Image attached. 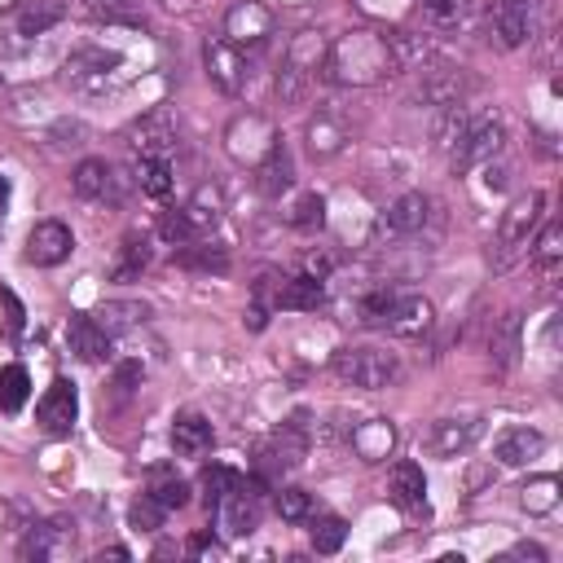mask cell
I'll use <instances>...</instances> for the list:
<instances>
[{"label": "cell", "instance_id": "obj_1", "mask_svg": "<svg viewBox=\"0 0 563 563\" xmlns=\"http://www.w3.org/2000/svg\"><path fill=\"white\" fill-rule=\"evenodd\" d=\"M396 70H400V62H396L391 35H378V31L339 35L325 48V66H321V75L343 84V88H369V84H378V79H387Z\"/></svg>", "mask_w": 563, "mask_h": 563}, {"label": "cell", "instance_id": "obj_2", "mask_svg": "<svg viewBox=\"0 0 563 563\" xmlns=\"http://www.w3.org/2000/svg\"><path fill=\"white\" fill-rule=\"evenodd\" d=\"M541 216H545V194L541 189H528L519 198H510V207L501 211V224H497V238H493V268H510L528 246H532V233L541 229Z\"/></svg>", "mask_w": 563, "mask_h": 563}, {"label": "cell", "instance_id": "obj_3", "mask_svg": "<svg viewBox=\"0 0 563 563\" xmlns=\"http://www.w3.org/2000/svg\"><path fill=\"white\" fill-rule=\"evenodd\" d=\"M62 79L66 88L84 92V97H110L119 92V84L128 79V62L114 53V48H101V44H88V48H75L62 66Z\"/></svg>", "mask_w": 563, "mask_h": 563}, {"label": "cell", "instance_id": "obj_4", "mask_svg": "<svg viewBox=\"0 0 563 563\" xmlns=\"http://www.w3.org/2000/svg\"><path fill=\"white\" fill-rule=\"evenodd\" d=\"M501 145H506V123H501L497 114L479 110V114H466L462 132L453 136L449 163H453V172H471V167L493 163V158L501 154Z\"/></svg>", "mask_w": 563, "mask_h": 563}, {"label": "cell", "instance_id": "obj_5", "mask_svg": "<svg viewBox=\"0 0 563 563\" xmlns=\"http://www.w3.org/2000/svg\"><path fill=\"white\" fill-rule=\"evenodd\" d=\"M330 369L352 383V387H365V391H383L400 378V361L396 352H383V347H339L330 356Z\"/></svg>", "mask_w": 563, "mask_h": 563}, {"label": "cell", "instance_id": "obj_6", "mask_svg": "<svg viewBox=\"0 0 563 563\" xmlns=\"http://www.w3.org/2000/svg\"><path fill=\"white\" fill-rule=\"evenodd\" d=\"M277 141H282L277 128H273L268 114H260V110H242V114H233L229 128H224V150H229V158L242 163V167H255Z\"/></svg>", "mask_w": 563, "mask_h": 563}, {"label": "cell", "instance_id": "obj_7", "mask_svg": "<svg viewBox=\"0 0 563 563\" xmlns=\"http://www.w3.org/2000/svg\"><path fill=\"white\" fill-rule=\"evenodd\" d=\"M488 31L501 48H519L541 31V0H488Z\"/></svg>", "mask_w": 563, "mask_h": 563}, {"label": "cell", "instance_id": "obj_8", "mask_svg": "<svg viewBox=\"0 0 563 563\" xmlns=\"http://www.w3.org/2000/svg\"><path fill=\"white\" fill-rule=\"evenodd\" d=\"M70 185H75L79 198L123 207V202H128V189H132V176H123V172H119L114 163H106V158H84V163L70 172Z\"/></svg>", "mask_w": 563, "mask_h": 563}, {"label": "cell", "instance_id": "obj_9", "mask_svg": "<svg viewBox=\"0 0 563 563\" xmlns=\"http://www.w3.org/2000/svg\"><path fill=\"white\" fill-rule=\"evenodd\" d=\"M260 488H268L264 479H246L242 475V484H233L220 501H216V519H220V528L229 532V537H251L255 528H260Z\"/></svg>", "mask_w": 563, "mask_h": 563}, {"label": "cell", "instance_id": "obj_10", "mask_svg": "<svg viewBox=\"0 0 563 563\" xmlns=\"http://www.w3.org/2000/svg\"><path fill=\"white\" fill-rule=\"evenodd\" d=\"M202 66H207V79L224 92V97H238L251 79V66H246V53L238 44H229L224 35H207L202 44Z\"/></svg>", "mask_w": 563, "mask_h": 563}, {"label": "cell", "instance_id": "obj_11", "mask_svg": "<svg viewBox=\"0 0 563 563\" xmlns=\"http://www.w3.org/2000/svg\"><path fill=\"white\" fill-rule=\"evenodd\" d=\"M128 145L141 154V158H167L176 145H180V128H176V114L167 106H154L145 110L132 128H128Z\"/></svg>", "mask_w": 563, "mask_h": 563}, {"label": "cell", "instance_id": "obj_12", "mask_svg": "<svg viewBox=\"0 0 563 563\" xmlns=\"http://www.w3.org/2000/svg\"><path fill=\"white\" fill-rule=\"evenodd\" d=\"M220 35L238 48H260L273 35V9L260 4V0H233L224 9V31Z\"/></svg>", "mask_w": 563, "mask_h": 563}, {"label": "cell", "instance_id": "obj_13", "mask_svg": "<svg viewBox=\"0 0 563 563\" xmlns=\"http://www.w3.org/2000/svg\"><path fill=\"white\" fill-rule=\"evenodd\" d=\"M484 435V418L479 413H453V418H435L427 431V453L431 457H462L475 440Z\"/></svg>", "mask_w": 563, "mask_h": 563}, {"label": "cell", "instance_id": "obj_14", "mask_svg": "<svg viewBox=\"0 0 563 563\" xmlns=\"http://www.w3.org/2000/svg\"><path fill=\"white\" fill-rule=\"evenodd\" d=\"M431 325H435V308L422 295H396L383 317V330H391L396 339H422Z\"/></svg>", "mask_w": 563, "mask_h": 563}, {"label": "cell", "instance_id": "obj_15", "mask_svg": "<svg viewBox=\"0 0 563 563\" xmlns=\"http://www.w3.org/2000/svg\"><path fill=\"white\" fill-rule=\"evenodd\" d=\"M75 418H79V396H75V387H70L66 378H53L48 391L40 396V405H35V422H40L44 431H53V435H66V431L75 427Z\"/></svg>", "mask_w": 563, "mask_h": 563}, {"label": "cell", "instance_id": "obj_16", "mask_svg": "<svg viewBox=\"0 0 563 563\" xmlns=\"http://www.w3.org/2000/svg\"><path fill=\"white\" fill-rule=\"evenodd\" d=\"M75 251V238L62 220H40L31 233H26V264H40V268H53L62 264L66 255Z\"/></svg>", "mask_w": 563, "mask_h": 563}, {"label": "cell", "instance_id": "obj_17", "mask_svg": "<svg viewBox=\"0 0 563 563\" xmlns=\"http://www.w3.org/2000/svg\"><path fill=\"white\" fill-rule=\"evenodd\" d=\"M431 207H435V202H431L427 194H400V198L383 211L378 229H383V233H391V238H413V233H422V229H427Z\"/></svg>", "mask_w": 563, "mask_h": 563}, {"label": "cell", "instance_id": "obj_18", "mask_svg": "<svg viewBox=\"0 0 563 563\" xmlns=\"http://www.w3.org/2000/svg\"><path fill=\"white\" fill-rule=\"evenodd\" d=\"M70 550H75V523L70 519H44V523L26 528L22 559H57V554H70Z\"/></svg>", "mask_w": 563, "mask_h": 563}, {"label": "cell", "instance_id": "obj_19", "mask_svg": "<svg viewBox=\"0 0 563 563\" xmlns=\"http://www.w3.org/2000/svg\"><path fill=\"white\" fill-rule=\"evenodd\" d=\"M347 444L361 462H387L396 453V427L391 418H365L347 431Z\"/></svg>", "mask_w": 563, "mask_h": 563}, {"label": "cell", "instance_id": "obj_20", "mask_svg": "<svg viewBox=\"0 0 563 563\" xmlns=\"http://www.w3.org/2000/svg\"><path fill=\"white\" fill-rule=\"evenodd\" d=\"M66 343H70V352L79 356V361H88V365H101V361H110V334L97 325V317H88V312H75L70 321H66Z\"/></svg>", "mask_w": 563, "mask_h": 563}, {"label": "cell", "instance_id": "obj_21", "mask_svg": "<svg viewBox=\"0 0 563 563\" xmlns=\"http://www.w3.org/2000/svg\"><path fill=\"white\" fill-rule=\"evenodd\" d=\"M545 453V435L537 427H506L497 440H493V457L501 466H528L532 457Z\"/></svg>", "mask_w": 563, "mask_h": 563}, {"label": "cell", "instance_id": "obj_22", "mask_svg": "<svg viewBox=\"0 0 563 563\" xmlns=\"http://www.w3.org/2000/svg\"><path fill=\"white\" fill-rule=\"evenodd\" d=\"M290 185H295V163H290L286 145L277 141V145L255 163V189H260L264 198H282Z\"/></svg>", "mask_w": 563, "mask_h": 563}, {"label": "cell", "instance_id": "obj_23", "mask_svg": "<svg viewBox=\"0 0 563 563\" xmlns=\"http://www.w3.org/2000/svg\"><path fill=\"white\" fill-rule=\"evenodd\" d=\"M466 75L462 70H449V66H431L427 70V79H422V88H418V97L427 101V106H435V110H449V106H462V97H466Z\"/></svg>", "mask_w": 563, "mask_h": 563}, {"label": "cell", "instance_id": "obj_24", "mask_svg": "<svg viewBox=\"0 0 563 563\" xmlns=\"http://www.w3.org/2000/svg\"><path fill=\"white\" fill-rule=\"evenodd\" d=\"M387 493L400 510H427V475L418 462H396L391 466V479H387Z\"/></svg>", "mask_w": 563, "mask_h": 563}, {"label": "cell", "instance_id": "obj_25", "mask_svg": "<svg viewBox=\"0 0 563 563\" xmlns=\"http://www.w3.org/2000/svg\"><path fill=\"white\" fill-rule=\"evenodd\" d=\"M211 440H216V431H211V422L202 418V413H176V422H172V449L180 453V457H202L207 449H211Z\"/></svg>", "mask_w": 563, "mask_h": 563}, {"label": "cell", "instance_id": "obj_26", "mask_svg": "<svg viewBox=\"0 0 563 563\" xmlns=\"http://www.w3.org/2000/svg\"><path fill=\"white\" fill-rule=\"evenodd\" d=\"M97 325L114 339V334H123V330H136V325H145V317H150V303L145 299H106L97 312Z\"/></svg>", "mask_w": 563, "mask_h": 563}, {"label": "cell", "instance_id": "obj_27", "mask_svg": "<svg viewBox=\"0 0 563 563\" xmlns=\"http://www.w3.org/2000/svg\"><path fill=\"white\" fill-rule=\"evenodd\" d=\"M66 18V0H18V35L35 40Z\"/></svg>", "mask_w": 563, "mask_h": 563}, {"label": "cell", "instance_id": "obj_28", "mask_svg": "<svg viewBox=\"0 0 563 563\" xmlns=\"http://www.w3.org/2000/svg\"><path fill=\"white\" fill-rule=\"evenodd\" d=\"M325 48H330V44H325V35H321V31H299V35L286 44V57H282V62L317 79V75H321V66H325Z\"/></svg>", "mask_w": 563, "mask_h": 563}, {"label": "cell", "instance_id": "obj_29", "mask_svg": "<svg viewBox=\"0 0 563 563\" xmlns=\"http://www.w3.org/2000/svg\"><path fill=\"white\" fill-rule=\"evenodd\" d=\"M308 150H312V158H334L339 150H343V141H347V128L330 114V110H317L312 119H308Z\"/></svg>", "mask_w": 563, "mask_h": 563}, {"label": "cell", "instance_id": "obj_30", "mask_svg": "<svg viewBox=\"0 0 563 563\" xmlns=\"http://www.w3.org/2000/svg\"><path fill=\"white\" fill-rule=\"evenodd\" d=\"M150 238L145 233H123V242H119V251H114V264H110V277L114 282H132V277H141V268L150 264Z\"/></svg>", "mask_w": 563, "mask_h": 563}, {"label": "cell", "instance_id": "obj_31", "mask_svg": "<svg viewBox=\"0 0 563 563\" xmlns=\"http://www.w3.org/2000/svg\"><path fill=\"white\" fill-rule=\"evenodd\" d=\"M79 9L106 26H141V0H79Z\"/></svg>", "mask_w": 563, "mask_h": 563}, {"label": "cell", "instance_id": "obj_32", "mask_svg": "<svg viewBox=\"0 0 563 563\" xmlns=\"http://www.w3.org/2000/svg\"><path fill=\"white\" fill-rule=\"evenodd\" d=\"M532 264H537L541 277H554V273L563 268V224H559V220H550V224L541 229V238H537V246H532Z\"/></svg>", "mask_w": 563, "mask_h": 563}, {"label": "cell", "instance_id": "obj_33", "mask_svg": "<svg viewBox=\"0 0 563 563\" xmlns=\"http://www.w3.org/2000/svg\"><path fill=\"white\" fill-rule=\"evenodd\" d=\"M176 264L194 268V273H229V251L224 246H198V238H194L176 251Z\"/></svg>", "mask_w": 563, "mask_h": 563}, {"label": "cell", "instance_id": "obj_34", "mask_svg": "<svg viewBox=\"0 0 563 563\" xmlns=\"http://www.w3.org/2000/svg\"><path fill=\"white\" fill-rule=\"evenodd\" d=\"M559 479L554 475H537V479H528L523 488H519V506L528 510V515H550V510H559Z\"/></svg>", "mask_w": 563, "mask_h": 563}, {"label": "cell", "instance_id": "obj_35", "mask_svg": "<svg viewBox=\"0 0 563 563\" xmlns=\"http://www.w3.org/2000/svg\"><path fill=\"white\" fill-rule=\"evenodd\" d=\"M493 361H497V369H510L515 361H519V352H523V343H519V312H506L501 317V325L493 330Z\"/></svg>", "mask_w": 563, "mask_h": 563}, {"label": "cell", "instance_id": "obj_36", "mask_svg": "<svg viewBox=\"0 0 563 563\" xmlns=\"http://www.w3.org/2000/svg\"><path fill=\"white\" fill-rule=\"evenodd\" d=\"M150 493L167 506V510H180L189 501V484L172 471V466H150Z\"/></svg>", "mask_w": 563, "mask_h": 563}, {"label": "cell", "instance_id": "obj_37", "mask_svg": "<svg viewBox=\"0 0 563 563\" xmlns=\"http://www.w3.org/2000/svg\"><path fill=\"white\" fill-rule=\"evenodd\" d=\"M132 180L141 185V194L167 198L172 194V163L167 158H136V176Z\"/></svg>", "mask_w": 563, "mask_h": 563}, {"label": "cell", "instance_id": "obj_38", "mask_svg": "<svg viewBox=\"0 0 563 563\" xmlns=\"http://www.w3.org/2000/svg\"><path fill=\"white\" fill-rule=\"evenodd\" d=\"M185 216H189V224H194V233H198V238H202V233H211V229H216V220H220V194L202 185V189L185 202Z\"/></svg>", "mask_w": 563, "mask_h": 563}, {"label": "cell", "instance_id": "obj_39", "mask_svg": "<svg viewBox=\"0 0 563 563\" xmlns=\"http://www.w3.org/2000/svg\"><path fill=\"white\" fill-rule=\"evenodd\" d=\"M31 396V378L22 365H4L0 369V413H18Z\"/></svg>", "mask_w": 563, "mask_h": 563}, {"label": "cell", "instance_id": "obj_40", "mask_svg": "<svg viewBox=\"0 0 563 563\" xmlns=\"http://www.w3.org/2000/svg\"><path fill=\"white\" fill-rule=\"evenodd\" d=\"M128 519H132V528H136V532H158V528H163V519H167V506L145 488V493L128 506Z\"/></svg>", "mask_w": 563, "mask_h": 563}, {"label": "cell", "instance_id": "obj_41", "mask_svg": "<svg viewBox=\"0 0 563 563\" xmlns=\"http://www.w3.org/2000/svg\"><path fill=\"white\" fill-rule=\"evenodd\" d=\"M273 506H277V515H282L286 523H303V519H312V493H303V488H277Z\"/></svg>", "mask_w": 563, "mask_h": 563}, {"label": "cell", "instance_id": "obj_42", "mask_svg": "<svg viewBox=\"0 0 563 563\" xmlns=\"http://www.w3.org/2000/svg\"><path fill=\"white\" fill-rule=\"evenodd\" d=\"M343 537H347V523H343L339 515L312 519V550H317V554H334V550L343 545Z\"/></svg>", "mask_w": 563, "mask_h": 563}, {"label": "cell", "instance_id": "obj_43", "mask_svg": "<svg viewBox=\"0 0 563 563\" xmlns=\"http://www.w3.org/2000/svg\"><path fill=\"white\" fill-rule=\"evenodd\" d=\"M422 13L431 26H462L466 13H471V0H422Z\"/></svg>", "mask_w": 563, "mask_h": 563}, {"label": "cell", "instance_id": "obj_44", "mask_svg": "<svg viewBox=\"0 0 563 563\" xmlns=\"http://www.w3.org/2000/svg\"><path fill=\"white\" fill-rule=\"evenodd\" d=\"M352 4H356L365 18L396 26V22H405V18L413 13V4H418V0H352Z\"/></svg>", "mask_w": 563, "mask_h": 563}, {"label": "cell", "instance_id": "obj_45", "mask_svg": "<svg viewBox=\"0 0 563 563\" xmlns=\"http://www.w3.org/2000/svg\"><path fill=\"white\" fill-rule=\"evenodd\" d=\"M391 299H396V290H391V286H378V290H369V295L356 303V321H361V325H383V317H387Z\"/></svg>", "mask_w": 563, "mask_h": 563}, {"label": "cell", "instance_id": "obj_46", "mask_svg": "<svg viewBox=\"0 0 563 563\" xmlns=\"http://www.w3.org/2000/svg\"><path fill=\"white\" fill-rule=\"evenodd\" d=\"M233 484H242V471H233V466H207L202 471V488H207V510H216V501L233 488Z\"/></svg>", "mask_w": 563, "mask_h": 563}, {"label": "cell", "instance_id": "obj_47", "mask_svg": "<svg viewBox=\"0 0 563 563\" xmlns=\"http://www.w3.org/2000/svg\"><path fill=\"white\" fill-rule=\"evenodd\" d=\"M158 233H163L172 246H185V242H194V238H198V233H194V224H189V216H185V207L163 211V216H158Z\"/></svg>", "mask_w": 563, "mask_h": 563}, {"label": "cell", "instance_id": "obj_48", "mask_svg": "<svg viewBox=\"0 0 563 563\" xmlns=\"http://www.w3.org/2000/svg\"><path fill=\"white\" fill-rule=\"evenodd\" d=\"M290 224L295 229H321L325 224V198L321 194H303L295 202V211H290Z\"/></svg>", "mask_w": 563, "mask_h": 563}, {"label": "cell", "instance_id": "obj_49", "mask_svg": "<svg viewBox=\"0 0 563 563\" xmlns=\"http://www.w3.org/2000/svg\"><path fill=\"white\" fill-rule=\"evenodd\" d=\"M0 303H4V334H9V339H22V325H26L22 299H18L9 286H0Z\"/></svg>", "mask_w": 563, "mask_h": 563}, {"label": "cell", "instance_id": "obj_50", "mask_svg": "<svg viewBox=\"0 0 563 563\" xmlns=\"http://www.w3.org/2000/svg\"><path fill=\"white\" fill-rule=\"evenodd\" d=\"M185 550H189V554H220V545H216L211 532H194V537L185 541Z\"/></svg>", "mask_w": 563, "mask_h": 563}, {"label": "cell", "instance_id": "obj_51", "mask_svg": "<svg viewBox=\"0 0 563 563\" xmlns=\"http://www.w3.org/2000/svg\"><path fill=\"white\" fill-rule=\"evenodd\" d=\"M510 559H532V563H545V550H541L537 541H519V545L510 550Z\"/></svg>", "mask_w": 563, "mask_h": 563}, {"label": "cell", "instance_id": "obj_52", "mask_svg": "<svg viewBox=\"0 0 563 563\" xmlns=\"http://www.w3.org/2000/svg\"><path fill=\"white\" fill-rule=\"evenodd\" d=\"M198 0H163V9H172V13H189Z\"/></svg>", "mask_w": 563, "mask_h": 563}, {"label": "cell", "instance_id": "obj_53", "mask_svg": "<svg viewBox=\"0 0 563 563\" xmlns=\"http://www.w3.org/2000/svg\"><path fill=\"white\" fill-rule=\"evenodd\" d=\"M4 202H9V180L0 176V216H4Z\"/></svg>", "mask_w": 563, "mask_h": 563}, {"label": "cell", "instance_id": "obj_54", "mask_svg": "<svg viewBox=\"0 0 563 563\" xmlns=\"http://www.w3.org/2000/svg\"><path fill=\"white\" fill-rule=\"evenodd\" d=\"M13 4H18V0H0V13H4V9H13Z\"/></svg>", "mask_w": 563, "mask_h": 563}]
</instances>
